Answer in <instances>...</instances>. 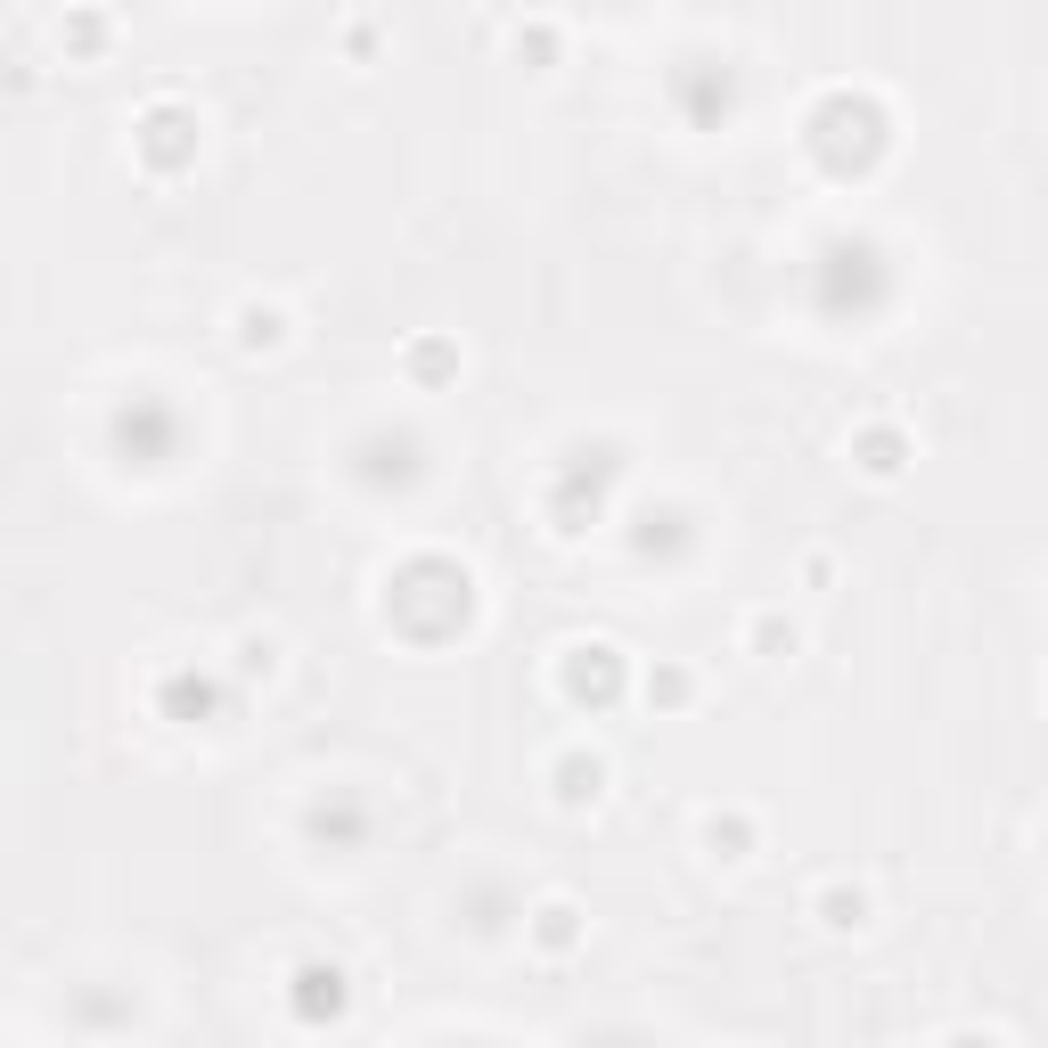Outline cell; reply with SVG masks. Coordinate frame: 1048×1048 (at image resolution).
Segmentation results:
<instances>
[{"label": "cell", "mask_w": 1048, "mask_h": 1048, "mask_svg": "<svg viewBox=\"0 0 1048 1048\" xmlns=\"http://www.w3.org/2000/svg\"><path fill=\"white\" fill-rule=\"evenodd\" d=\"M820 910H828L820 926H835V934H844V926H869V893H828Z\"/></svg>", "instance_id": "1"}]
</instances>
